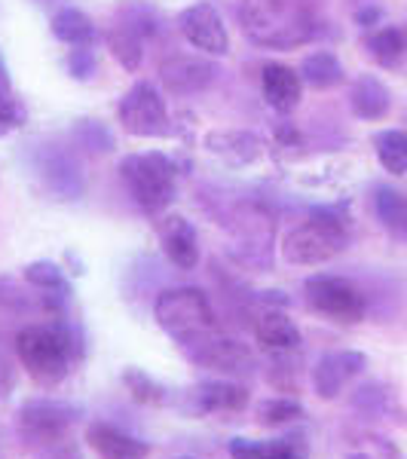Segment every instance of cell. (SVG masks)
<instances>
[{
	"mask_svg": "<svg viewBox=\"0 0 407 459\" xmlns=\"http://www.w3.org/2000/svg\"><path fill=\"white\" fill-rule=\"evenodd\" d=\"M120 178L129 187V196L144 214H162L172 205L178 190V172L175 162L166 153L147 151L132 153L120 162Z\"/></svg>",
	"mask_w": 407,
	"mask_h": 459,
	"instance_id": "obj_6",
	"label": "cell"
},
{
	"mask_svg": "<svg viewBox=\"0 0 407 459\" xmlns=\"http://www.w3.org/2000/svg\"><path fill=\"white\" fill-rule=\"evenodd\" d=\"M25 120V110L19 108V101L13 99L10 89H0V138L10 135L13 129H19Z\"/></svg>",
	"mask_w": 407,
	"mask_h": 459,
	"instance_id": "obj_37",
	"label": "cell"
},
{
	"mask_svg": "<svg viewBox=\"0 0 407 459\" xmlns=\"http://www.w3.org/2000/svg\"><path fill=\"white\" fill-rule=\"evenodd\" d=\"M83 417V407L62 398H28L16 411V435L28 450H43L71 438L74 426Z\"/></svg>",
	"mask_w": 407,
	"mask_h": 459,
	"instance_id": "obj_7",
	"label": "cell"
},
{
	"mask_svg": "<svg viewBox=\"0 0 407 459\" xmlns=\"http://www.w3.org/2000/svg\"><path fill=\"white\" fill-rule=\"evenodd\" d=\"M22 279H25L31 288H37V291H43V294H56V298H68V294H71L68 276H65L62 266L53 264V261L28 264L25 270H22Z\"/></svg>",
	"mask_w": 407,
	"mask_h": 459,
	"instance_id": "obj_32",
	"label": "cell"
},
{
	"mask_svg": "<svg viewBox=\"0 0 407 459\" xmlns=\"http://www.w3.org/2000/svg\"><path fill=\"white\" fill-rule=\"evenodd\" d=\"M0 89H10V68H6L4 56H0Z\"/></svg>",
	"mask_w": 407,
	"mask_h": 459,
	"instance_id": "obj_41",
	"label": "cell"
},
{
	"mask_svg": "<svg viewBox=\"0 0 407 459\" xmlns=\"http://www.w3.org/2000/svg\"><path fill=\"white\" fill-rule=\"evenodd\" d=\"M49 28H53V34L62 43H68V47H92V43L99 40L95 22L89 19L83 10H74V6H62L58 13H53Z\"/></svg>",
	"mask_w": 407,
	"mask_h": 459,
	"instance_id": "obj_26",
	"label": "cell"
},
{
	"mask_svg": "<svg viewBox=\"0 0 407 459\" xmlns=\"http://www.w3.org/2000/svg\"><path fill=\"white\" fill-rule=\"evenodd\" d=\"M160 77L172 95H199L218 80V65L199 56H172L162 62Z\"/></svg>",
	"mask_w": 407,
	"mask_h": 459,
	"instance_id": "obj_16",
	"label": "cell"
},
{
	"mask_svg": "<svg viewBox=\"0 0 407 459\" xmlns=\"http://www.w3.org/2000/svg\"><path fill=\"white\" fill-rule=\"evenodd\" d=\"M86 444L95 450L99 459H147L151 444L135 438L126 429L108 423V420H92L86 426Z\"/></svg>",
	"mask_w": 407,
	"mask_h": 459,
	"instance_id": "obj_17",
	"label": "cell"
},
{
	"mask_svg": "<svg viewBox=\"0 0 407 459\" xmlns=\"http://www.w3.org/2000/svg\"><path fill=\"white\" fill-rule=\"evenodd\" d=\"M34 459H83L77 450V444L62 441V444H53V447H43V450H34Z\"/></svg>",
	"mask_w": 407,
	"mask_h": 459,
	"instance_id": "obj_38",
	"label": "cell"
},
{
	"mask_svg": "<svg viewBox=\"0 0 407 459\" xmlns=\"http://www.w3.org/2000/svg\"><path fill=\"white\" fill-rule=\"evenodd\" d=\"M117 120L120 129L132 138H166L172 135V120H169L166 99L147 80L135 83L117 105Z\"/></svg>",
	"mask_w": 407,
	"mask_h": 459,
	"instance_id": "obj_10",
	"label": "cell"
},
{
	"mask_svg": "<svg viewBox=\"0 0 407 459\" xmlns=\"http://www.w3.org/2000/svg\"><path fill=\"white\" fill-rule=\"evenodd\" d=\"M10 389H13V368L0 359V398L10 395Z\"/></svg>",
	"mask_w": 407,
	"mask_h": 459,
	"instance_id": "obj_39",
	"label": "cell"
},
{
	"mask_svg": "<svg viewBox=\"0 0 407 459\" xmlns=\"http://www.w3.org/2000/svg\"><path fill=\"white\" fill-rule=\"evenodd\" d=\"M255 420L261 426H291L307 420V407L291 395H276V398H264L255 407Z\"/></svg>",
	"mask_w": 407,
	"mask_h": 459,
	"instance_id": "obj_31",
	"label": "cell"
},
{
	"mask_svg": "<svg viewBox=\"0 0 407 459\" xmlns=\"http://www.w3.org/2000/svg\"><path fill=\"white\" fill-rule=\"evenodd\" d=\"M178 31L194 49L205 56H227L230 53V34L212 4H194L178 16Z\"/></svg>",
	"mask_w": 407,
	"mask_h": 459,
	"instance_id": "obj_12",
	"label": "cell"
},
{
	"mask_svg": "<svg viewBox=\"0 0 407 459\" xmlns=\"http://www.w3.org/2000/svg\"><path fill=\"white\" fill-rule=\"evenodd\" d=\"M160 246L162 255L169 257V264L178 270H196L199 264V239L196 230L187 218L181 214H169L160 224Z\"/></svg>",
	"mask_w": 407,
	"mask_h": 459,
	"instance_id": "obj_18",
	"label": "cell"
},
{
	"mask_svg": "<svg viewBox=\"0 0 407 459\" xmlns=\"http://www.w3.org/2000/svg\"><path fill=\"white\" fill-rule=\"evenodd\" d=\"M261 92L264 101L270 105L276 114H291L298 110L303 99V80L294 68H288L282 62H270L261 71Z\"/></svg>",
	"mask_w": 407,
	"mask_h": 459,
	"instance_id": "obj_19",
	"label": "cell"
},
{
	"mask_svg": "<svg viewBox=\"0 0 407 459\" xmlns=\"http://www.w3.org/2000/svg\"><path fill=\"white\" fill-rule=\"evenodd\" d=\"M194 365L205 368V371H218V374H248L255 368V355L242 340L224 337L221 331H214L212 337L199 340L196 346L184 350Z\"/></svg>",
	"mask_w": 407,
	"mask_h": 459,
	"instance_id": "obj_13",
	"label": "cell"
},
{
	"mask_svg": "<svg viewBox=\"0 0 407 459\" xmlns=\"http://www.w3.org/2000/svg\"><path fill=\"white\" fill-rule=\"evenodd\" d=\"M190 417H212V413H242L248 407V389L230 380H203L187 392Z\"/></svg>",
	"mask_w": 407,
	"mask_h": 459,
	"instance_id": "obj_15",
	"label": "cell"
},
{
	"mask_svg": "<svg viewBox=\"0 0 407 459\" xmlns=\"http://www.w3.org/2000/svg\"><path fill=\"white\" fill-rule=\"evenodd\" d=\"M205 147L214 157L227 160L230 166H248L261 157V138H255L251 132H212L205 138Z\"/></svg>",
	"mask_w": 407,
	"mask_h": 459,
	"instance_id": "obj_25",
	"label": "cell"
},
{
	"mask_svg": "<svg viewBox=\"0 0 407 459\" xmlns=\"http://www.w3.org/2000/svg\"><path fill=\"white\" fill-rule=\"evenodd\" d=\"M374 151L380 166L389 175H404L407 172V132L402 129H383L374 135Z\"/></svg>",
	"mask_w": 407,
	"mask_h": 459,
	"instance_id": "obj_30",
	"label": "cell"
},
{
	"mask_svg": "<svg viewBox=\"0 0 407 459\" xmlns=\"http://www.w3.org/2000/svg\"><path fill=\"white\" fill-rule=\"evenodd\" d=\"M350 246V221L337 209H319L285 236L282 257L294 266H322Z\"/></svg>",
	"mask_w": 407,
	"mask_h": 459,
	"instance_id": "obj_4",
	"label": "cell"
},
{
	"mask_svg": "<svg viewBox=\"0 0 407 459\" xmlns=\"http://www.w3.org/2000/svg\"><path fill=\"white\" fill-rule=\"evenodd\" d=\"M16 355L34 386L56 389L83 359V340L71 328V322H65V316H56L53 322L22 325L16 334Z\"/></svg>",
	"mask_w": 407,
	"mask_h": 459,
	"instance_id": "obj_1",
	"label": "cell"
},
{
	"mask_svg": "<svg viewBox=\"0 0 407 459\" xmlns=\"http://www.w3.org/2000/svg\"><path fill=\"white\" fill-rule=\"evenodd\" d=\"M368 53H371V58L380 68L407 74V28H377L368 37Z\"/></svg>",
	"mask_w": 407,
	"mask_h": 459,
	"instance_id": "obj_24",
	"label": "cell"
},
{
	"mask_svg": "<svg viewBox=\"0 0 407 459\" xmlns=\"http://www.w3.org/2000/svg\"><path fill=\"white\" fill-rule=\"evenodd\" d=\"M239 22L251 43L279 53L298 49L319 34L313 0H239Z\"/></svg>",
	"mask_w": 407,
	"mask_h": 459,
	"instance_id": "obj_2",
	"label": "cell"
},
{
	"mask_svg": "<svg viewBox=\"0 0 407 459\" xmlns=\"http://www.w3.org/2000/svg\"><path fill=\"white\" fill-rule=\"evenodd\" d=\"M298 74L303 83H309L313 89H334L343 83V77H346L343 65H340V58L331 53V49H316V53H309L300 62Z\"/></svg>",
	"mask_w": 407,
	"mask_h": 459,
	"instance_id": "obj_27",
	"label": "cell"
},
{
	"mask_svg": "<svg viewBox=\"0 0 407 459\" xmlns=\"http://www.w3.org/2000/svg\"><path fill=\"white\" fill-rule=\"evenodd\" d=\"M175 459H194V456H175Z\"/></svg>",
	"mask_w": 407,
	"mask_h": 459,
	"instance_id": "obj_42",
	"label": "cell"
},
{
	"mask_svg": "<svg viewBox=\"0 0 407 459\" xmlns=\"http://www.w3.org/2000/svg\"><path fill=\"white\" fill-rule=\"evenodd\" d=\"M224 227L230 233V251L236 261L251 270H270L276 218L264 203L242 199V203L230 205V212L224 214Z\"/></svg>",
	"mask_w": 407,
	"mask_h": 459,
	"instance_id": "obj_5",
	"label": "cell"
},
{
	"mask_svg": "<svg viewBox=\"0 0 407 459\" xmlns=\"http://www.w3.org/2000/svg\"><path fill=\"white\" fill-rule=\"evenodd\" d=\"M153 31H157L153 13L142 10V6H129V10L120 13V19H117L105 34L110 56H114L126 71H138L142 68L144 43Z\"/></svg>",
	"mask_w": 407,
	"mask_h": 459,
	"instance_id": "obj_11",
	"label": "cell"
},
{
	"mask_svg": "<svg viewBox=\"0 0 407 459\" xmlns=\"http://www.w3.org/2000/svg\"><path fill=\"white\" fill-rule=\"evenodd\" d=\"M28 162H31V172L37 181H40V187L53 199L77 203V199L86 194L83 166H80L77 153H74L71 147H65L58 142L31 144Z\"/></svg>",
	"mask_w": 407,
	"mask_h": 459,
	"instance_id": "obj_8",
	"label": "cell"
},
{
	"mask_svg": "<svg viewBox=\"0 0 407 459\" xmlns=\"http://www.w3.org/2000/svg\"><path fill=\"white\" fill-rule=\"evenodd\" d=\"M346 459H407V456L395 441L383 438V435H374V432H361V435H355L352 444L346 447Z\"/></svg>",
	"mask_w": 407,
	"mask_h": 459,
	"instance_id": "obj_33",
	"label": "cell"
},
{
	"mask_svg": "<svg viewBox=\"0 0 407 459\" xmlns=\"http://www.w3.org/2000/svg\"><path fill=\"white\" fill-rule=\"evenodd\" d=\"M355 19H359V22H361V25H365V28H371V22H377V19H380V10H361L359 16H355Z\"/></svg>",
	"mask_w": 407,
	"mask_h": 459,
	"instance_id": "obj_40",
	"label": "cell"
},
{
	"mask_svg": "<svg viewBox=\"0 0 407 459\" xmlns=\"http://www.w3.org/2000/svg\"><path fill=\"white\" fill-rule=\"evenodd\" d=\"M303 298L313 313L325 316L328 322L337 325H359L368 316V300L343 276H331V273H316L303 282Z\"/></svg>",
	"mask_w": 407,
	"mask_h": 459,
	"instance_id": "obj_9",
	"label": "cell"
},
{
	"mask_svg": "<svg viewBox=\"0 0 407 459\" xmlns=\"http://www.w3.org/2000/svg\"><path fill=\"white\" fill-rule=\"evenodd\" d=\"M255 340L266 352H294L303 346V334L294 318L276 309H266L255 318Z\"/></svg>",
	"mask_w": 407,
	"mask_h": 459,
	"instance_id": "obj_21",
	"label": "cell"
},
{
	"mask_svg": "<svg viewBox=\"0 0 407 459\" xmlns=\"http://www.w3.org/2000/svg\"><path fill=\"white\" fill-rule=\"evenodd\" d=\"M25 309H34V303L28 298H22L13 285L0 282V331L6 328V325L13 322V318H19Z\"/></svg>",
	"mask_w": 407,
	"mask_h": 459,
	"instance_id": "obj_35",
	"label": "cell"
},
{
	"mask_svg": "<svg viewBox=\"0 0 407 459\" xmlns=\"http://www.w3.org/2000/svg\"><path fill=\"white\" fill-rule=\"evenodd\" d=\"M374 212L380 224L398 239H407V196L398 194L395 187H377L374 190Z\"/></svg>",
	"mask_w": 407,
	"mask_h": 459,
	"instance_id": "obj_28",
	"label": "cell"
},
{
	"mask_svg": "<svg viewBox=\"0 0 407 459\" xmlns=\"http://www.w3.org/2000/svg\"><path fill=\"white\" fill-rule=\"evenodd\" d=\"M368 368V355L359 350H334L325 352L313 368V389L322 402H334L340 398L355 377H361Z\"/></svg>",
	"mask_w": 407,
	"mask_h": 459,
	"instance_id": "obj_14",
	"label": "cell"
},
{
	"mask_svg": "<svg viewBox=\"0 0 407 459\" xmlns=\"http://www.w3.org/2000/svg\"><path fill=\"white\" fill-rule=\"evenodd\" d=\"M65 65H68V74L74 80H92L95 68H99V58H95L92 47H74L68 58H65Z\"/></svg>",
	"mask_w": 407,
	"mask_h": 459,
	"instance_id": "obj_36",
	"label": "cell"
},
{
	"mask_svg": "<svg viewBox=\"0 0 407 459\" xmlns=\"http://www.w3.org/2000/svg\"><path fill=\"white\" fill-rule=\"evenodd\" d=\"M350 108L359 120H383L392 108V92L380 77L361 74L350 89Z\"/></svg>",
	"mask_w": 407,
	"mask_h": 459,
	"instance_id": "obj_23",
	"label": "cell"
},
{
	"mask_svg": "<svg viewBox=\"0 0 407 459\" xmlns=\"http://www.w3.org/2000/svg\"><path fill=\"white\" fill-rule=\"evenodd\" d=\"M230 459H309V444L303 435H288V438H233L227 441Z\"/></svg>",
	"mask_w": 407,
	"mask_h": 459,
	"instance_id": "obj_20",
	"label": "cell"
},
{
	"mask_svg": "<svg viewBox=\"0 0 407 459\" xmlns=\"http://www.w3.org/2000/svg\"><path fill=\"white\" fill-rule=\"evenodd\" d=\"M120 380H123L126 392L144 407H166L169 398H172L166 383H160L157 377H151L144 368H126L120 374Z\"/></svg>",
	"mask_w": 407,
	"mask_h": 459,
	"instance_id": "obj_29",
	"label": "cell"
},
{
	"mask_svg": "<svg viewBox=\"0 0 407 459\" xmlns=\"http://www.w3.org/2000/svg\"><path fill=\"white\" fill-rule=\"evenodd\" d=\"M153 318L175 340L181 352L218 331V316H214L209 294L190 285L160 291L153 300Z\"/></svg>",
	"mask_w": 407,
	"mask_h": 459,
	"instance_id": "obj_3",
	"label": "cell"
},
{
	"mask_svg": "<svg viewBox=\"0 0 407 459\" xmlns=\"http://www.w3.org/2000/svg\"><path fill=\"white\" fill-rule=\"evenodd\" d=\"M74 142L86 147V151H99V153L114 151V135L99 120H77V126H74Z\"/></svg>",
	"mask_w": 407,
	"mask_h": 459,
	"instance_id": "obj_34",
	"label": "cell"
},
{
	"mask_svg": "<svg viewBox=\"0 0 407 459\" xmlns=\"http://www.w3.org/2000/svg\"><path fill=\"white\" fill-rule=\"evenodd\" d=\"M350 407L355 413H361L365 420H395V423H407V413L398 404L395 392L383 383H361L359 389L352 392Z\"/></svg>",
	"mask_w": 407,
	"mask_h": 459,
	"instance_id": "obj_22",
	"label": "cell"
}]
</instances>
